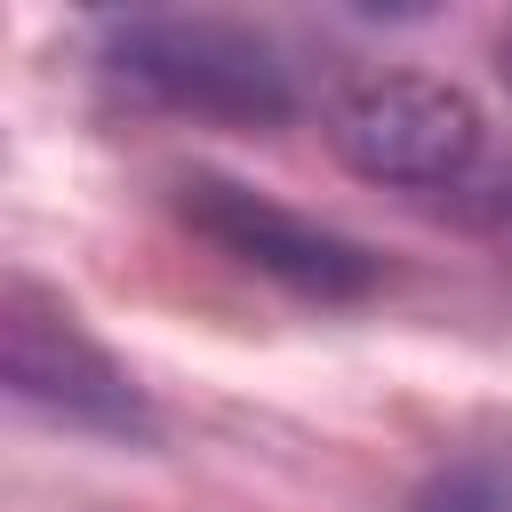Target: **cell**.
<instances>
[{"label":"cell","mask_w":512,"mask_h":512,"mask_svg":"<svg viewBox=\"0 0 512 512\" xmlns=\"http://www.w3.org/2000/svg\"><path fill=\"white\" fill-rule=\"evenodd\" d=\"M328 144L368 184H456L480 160V112L432 72H376L336 96Z\"/></svg>","instance_id":"obj_1"},{"label":"cell","mask_w":512,"mask_h":512,"mask_svg":"<svg viewBox=\"0 0 512 512\" xmlns=\"http://www.w3.org/2000/svg\"><path fill=\"white\" fill-rule=\"evenodd\" d=\"M112 72L176 112L208 120H280L288 112V64L216 16H152L112 40Z\"/></svg>","instance_id":"obj_2"},{"label":"cell","mask_w":512,"mask_h":512,"mask_svg":"<svg viewBox=\"0 0 512 512\" xmlns=\"http://www.w3.org/2000/svg\"><path fill=\"white\" fill-rule=\"evenodd\" d=\"M184 224H192V232H208V240H216L224 256H240L248 272H264V280L296 288V296L336 304V296L376 288V256H368V248H352V240L320 232L312 216H296V208H280V200L248 192V184L192 176V184H184Z\"/></svg>","instance_id":"obj_3"},{"label":"cell","mask_w":512,"mask_h":512,"mask_svg":"<svg viewBox=\"0 0 512 512\" xmlns=\"http://www.w3.org/2000/svg\"><path fill=\"white\" fill-rule=\"evenodd\" d=\"M0 360H8V392L64 416V424H104V432H136L144 400L136 384L80 336V320L48 296H32L24 280L0 304Z\"/></svg>","instance_id":"obj_4"},{"label":"cell","mask_w":512,"mask_h":512,"mask_svg":"<svg viewBox=\"0 0 512 512\" xmlns=\"http://www.w3.org/2000/svg\"><path fill=\"white\" fill-rule=\"evenodd\" d=\"M504 80H512V32H504Z\"/></svg>","instance_id":"obj_5"}]
</instances>
